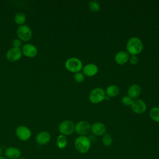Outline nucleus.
<instances>
[{
	"label": "nucleus",
	"instance_id": "f257e3e1",
	"mask_svg": "<svg viewBox=\"0 0 159 159\" xmlns=\"http://www.w3.org/2000/svg\"><path fill=\"white\" fill-rule=\"evenodd\" d=\"M126 50L129 54L137 55L142 52L143 50V43L142 40L136 37L130 38L126 44Z\"/></svg>",
	"mask_w": 159,
	"mask_h": 159
},
{
	"label": "nucleus",
	"instance_id": "f03ea898",
	"mask_svg": "<svg viewBox=\"0 0 159 159\" xmlns=\"http://www.w3.org/2000/svg\"><path fill=\"white\" fill-rule=\"evenodd\" d=\"M76 150L80 153H85L88 152L91 147V140L86 136H79L75 140Z\"/></svg>",
	"mask_w": 159,
	"mask_h": 159
},
{
	"label": "nucleus",
	"instance_id": "7ed1b4c3",
	"mask_svg": "<svg viewBox=\"0 0 159 159\" xmlns=\"http://www.w3.org/2000/svg\"><path fill=\"white\" fill-rule=\"evenodd\" d=\"M65 66L68 71L75 73L80 72L83 68L81 61L80 59L75 57H71L67 59L65 61Z\"/></svg>",
	"mask_w": 159,
	"mask_h": 159
},
{
	"label": "nucleus",
	"instance_id": "20e7f679",
	"mask_svg": "<svg viewBox=\"0 0 159 159\" xmlns=\"http://www.w3.org/2000/svg\"><path fill=\"white\" fill-rule=\"evenodd\" d=\"M17 35L18 39L21 41L27 42L32 39V32L29 26L24 24L18 27L17 29Z\"/></svg>",
	"mask_w": 159,
	"mask_h": 159
},
{
	"label": "nucleus",
	"instance_id": "39448f33",
	"mask_svg": "<svg viewBox=\"0 0 159 159\" xmlns=\"http://www.w3.org/2000/svg\"><path fill=\"white\" fill-rule=\"evenodd\" d=\"M106 93L101 88H96L93 89L89 94V101L94 104H98L105 99Z\"/></svg>",
	"mask_w": 159,
	"mask_h": 159
},
{
	"label": "nucleus",
	"instance_id": "423d86ee",
	"mask_svg": "<svg viewBox=\"0 0 159 159\" xmlns=\"http://www.w3.org/2000/svg\"><path fill=\"white\" fill-rule=\"evenodd\" d=\"M75 125L72 121L66 120L60 124L58 126V130L61 134L65 136L69 135L72 134L75 131Z\"/></svg>",
	"mask_w": 159,
	"mask_h": 159
},
{
	"label": "nucleus",
	"instance_id": "0eeeda50",
	"mask_svg": "<svg viewBox=\"0 0 159 159\" xmlns=\"http://www.w3.org/2000/svg\"><path fill=\"white\" fill-rule=\"evenodd\" d=\"M75 130L80 136H86L91 130V125L86 120H81L75 125Z\"/></svg>",
	"mask_w": 159,
	"mask_h": 159
},
{
	"label": "nucleus",
	"instance_id": "6e6552de",
	"mask_svg": "<svg viewBox=\"0 0 159 159\" xmlns=\"http://www.w3.org/2000/svg\"><path fill=\"white\" fill-rule=\"evenodd\" d=\"M16 134L19 139L22 141L28 140L32 135L31 130L29 128L24 125L18 126L16 129Z\"/></svg>",
	"mask_w": 159,
	"mask_h": 159
},
{
	"label": "nucleus",
	"instance_id": "1a4fd4ad",
	"mask_svg": "<svg viewBox=\"0 0 159 159\" xmlns=\"http://www.w3.org/2000/svg\"><path fill=\"white\" fill-rule=\"evenodd\" d=\"M22 55V50L20 48L12 47L9 49L6 54V58L8 61L15 62L19 60Z\"/></svg>",
	"mask_w": 159,
	"mask_h": 159
},
{
	"label": "nucleus",
	"instance_id": "9d476101",
	"mask_svg": "<svg viewBox=\"0 0 159 159\" xmlns=\"http://www.w3.org/2000/svg\"><path fill=\"white\" fill-rule=\"evenodd\" d=\"M132 111L136 114H142L145 112L147 109V105L145 102L140 99L133 100L132 104L130 105Z\"/></svg>",
	"mask_w": 159,
	"mask_h": 159
},
{
	"label": "nucleus",
	"instance_id": "9b49d317",
	"mask_svg": "<svg viewBox=\"0 0 159 159\" xmlns=\"http://www.w3.org/2000/svg\"><path fill=\"white\" fill-rule=\"evenodd\" d=\"M22 55L29 58L35 57L37 54V48L31 43H26L21 48Z\"/></svg>",
	"mask_w": 159,
	"mask_h": 159
},
{
	"label": "nucleus",
	"instance_id": "f8f14e48",
	"mask_svg": "<svg viewBox=\"0 0 159 159\" xmlns=\"http://www.w3.org/2000/svg\"><path fill=\"white\" fill-rule=\"evenodd\" d=\"M91 131L95 135L101 136L106 134V127L103 123L97 122L91 125Z\"/></svg>",
	"mask_w": 159,
	"mask_h": 159
},
{
	"label": "nucleus",
	"instance_id": "ddd939ff",
	"mask_svg": "<svg viewBox=\"0 0 159 159\" xmlns=\"http://www.w3.org/2000/svg\"><path fill=\"white\" fill-rule=\"evenodd\" d=\"M5 157L8 159H18L21 155L20 150L14 147H9L5 150Z\"/></svg>",
	"mask_w": 159,
	"mask_h": 159
},
{
	"label": "nucleus",
	"instance_id": "4468645a",
	"mask_svg": "<svg viewBox=\"0 0 159 159\" xmlns=\"http://www.w3.org/2000/svg\"><path fill=\"white\" fill-rule=\"evenodd\" d=\"M51 139L50 134L47 131H42L37 134L35 137V140L37 143L39 145H46L47 144Z\"/></svg>",
	"mask_w": 159,
	"mask_h": 159
},
{
	"label": "nucleus",
	"instance_id": "2eb2a0df",
	"mask_svg": "<svg viewBox=\"0 0 159 159\" xmlns=\"http://www.w3.org/2000/svg\"><path fill=\"white\" fill-rule=\"evenodd\" d=\"M98 71V66L94 63H88L83 68V75L91 77L95 76Z\"/></svg>",
	"mask_w": 159,
	"mask_h": 159
},
{
	"label": "nucleus",
	"instance_id": "dca6fc26",
	"mask_svg": "<svg viewBox=\"0 0 159 159\" xmlns=\"http://www.w3.org/2000/svg\"><path fill=\"white\" fill-rule=\"evenodd\" d=\"M129 54L127 52L120 51L116 54L114 60L119 65H124L129 61Z\"/></svg>",
	"mask_w": 159,
	"mask_h": 159
},
{
	"label": "nucleus",
	"instance_id": "f3484780",
	"mask_svg": "<svg viewBox=\"0 0 159 159\" xmlns=\"http://www.w3.org/2000/svg\"><path fill=\"white\" fill-rule=\"evenodd\" d=\"M142 92L141 88L139 85L134 84L131 85L127 91L128 96L132 99L138 98Z\"/></svg>",
	"mask_w": 159,
	"mask_h": 159
},
{
	"label": "nucleus",
	"instance_id": "a211bd4d",
	"mask_svg": "<svg viewBox=\"0 0 159 159\" xmlns=\"http://www.w3.org/2000/svg\"><path fill=\"white\" fill-rule=\"evenodd\" d=\"M106 95L109 98L115 97L119 93V88L118 86L114 84H111L108 86L105 91Z\"/></svg>",
	"mask_w": 159,
	"mask_h": 159
},
{
	"label": "nucleus",
	"instance_id": "6ab92c4d",
	"mask_svg": "<svg viewBox=\"0 0 159 159\" xmlns=\"http://www.w3.org/2000/svg\"><path fill=\"white\" fill-rule=\"evenodd\" d=\"M57 145L60 149L65 148L67 145V139L65 135L60 134L57 138Z\"/></svg>",
	"mask_w": 159,
	"mask_h": 159
},
{
	"label": "nucleus",
	"instance_id": "aec40b11",
	"mask_svg": "<svg viewBox=\"0 0 159 159\" xmlns=\"http://www.w3.org/2000/svg\"><path fill=\"white\" fill-rule=\"evenodd\" d=\"M26 20V16L23 12H18L14 16V22L19 25H24Z\"/></svg>",
	"mask_w": 159,
	"mask_h": 159
},
{
	"label": "nucleus",
	"instance_id": "412c9836",
	"mask_svg": "<svg viewBox=\"0 0 159 159\" xmlns=\"http://www.w3.org/2000/svg\"><path fill=\"white\" fill-rule=\"evenodd\" d=\"M149 116L153 121L159 122V107H155L152 108L149 112Z\"/></svg>",
	"mask_w": 159,
	"mask_h": 159
},
{
	"label": "nucleus",
	"instance_id": "4be33fe9",
	"mask_svg": "<svg viewBox=\"0 0 159 159\" xmlns=\"http://www.w3.org/2000/svg\"><path fill=\"white\" fill-rule=\"evenodd\" d=\"M112 142H113V139L111 135L106 133L104 135H103L102 138V143L104 146L109 147L111 145V144L112 143Z\"/></svg>",
	"mask_w": 159,
	"mask_h": 159
},
{
	"label": "nucleus",
	"instance_id": "5701e85b",
	"mask_svg": "<svg viewBox=\"0 0 159 159\" xmlns=\"http://www.w3.org/2000/svg\"><path fill=\"white\" fill-rule=\"evenodd\" d=\"M88 7L89 10L92 12H96L100 10V5L96 1H89L88 3Z\"/></svg>",
	"mask_w": 159,
	"mask_h": 159
},
{
	"label": "nucleus",
	"instance_id": "b1692460",
	"mask_svg": "<svg viewBox=\"0 0 159 159\" xmlns=\"http://www.w3.org/2000/svg\"><path fill=\"white\" fill-rule=\"evenodd\" d=\"M133 101V99L130 98L129 96H124L122 98V102L125 106H130Z\"/></svg>",
	"mask_w": 159,
	"mask_h": 159
},
{
	"label": "nucleus",
	"instance_id": "393cba45",
	"mask_svg": "<svg viewBox=\"0 0 159 159\" xmlns=\"http://www.w3.org/2000/svg\"><path fill=\"white\" fill-rule=\"evenodd\" d=\"M74 79H75V81H76L77 83H82L84 80V76L83 73H82L81 72H78V73H75Z\"/></svg>",
	"mask_w": 159,
	"mask_h": 159
},
{
	"label": "nucleus",
	"instance_id": "a878e982",
	"mask_svg": "<svg viewBox=\"0 0 159 159\" xmlns=\"http://www.w3.org/2000/svg\"><path fill=\"white\" fill-rule=\"evenodd\" d=\"M12 47L20 48V47L22 45V41L19 39H14L12 42Z\"/></svg>",
	"mask_w": 159,
	"mask_h": 159
},
{
	"label": "nucleus",
	"instance_id": "bb28decb",
	"mask_svg": "<svg viewBox=\"0 0 159 159\" xmlns=\"http://www.w3.org/2000/svg\"><path fill=\"white\" fill-rule=\"evenodd\" d=\"M129 61L132 65H136L139 61V58L137 55H131V57H129Z\"/></svg>",
	"mask_w": 159,
	"mask_h": 159
},
{
	"label": "nucleus",
	"instance_id": "cd10ccee",
	"mask_svg": "<svg viewBox=\"0 0 159 159\" xmlns=\"http://www.w3.org/2000/svg\"><path fill=\"white\" fill-rule=\"evenodd\" d=\"M2 153H3L2 149V148L0 147V157H1V156H2Z\"/></svg>",
	"mask_w": 159,
	"mask_h": 159
},
{
	"label": "nucleus",
	"instance_id": "c85d7f7f",
	"mask_svg": "<svg viewBox=\"0 0 159 159\" xmlns=\"http://www.w3.org/2000/svg\"><path fill=\"white\" fill-rule=\"evenodd\" d=\"M0 159H8V158H7L5 156H1L0 157Z\"/></svg>",
	"mask_w": 159,
	"mask_h": 159
},
{
	"label": "nucleus",
	"instance_id": "c756f323",
	"mask_svg": "<svg viewBox=\"0 0 159 159\" xmlns=\"http://www.w3.org/2000/svg\"><path fill=\"white\" fill-rule=\"evenodd\" d=\"M18 159H27V158H19Z\"/></svg>",
	"mask_w": 159,
	"mask_h": 159
}]
</instances>
